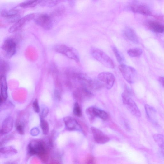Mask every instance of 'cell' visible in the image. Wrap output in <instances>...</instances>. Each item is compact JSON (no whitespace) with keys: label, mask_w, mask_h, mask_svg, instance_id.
<instances>
[{"label":"cell","mask_w":164,"mask_h":164,"mask_svg":"<svg viewBox=\"0 0 164 164\" xmlns=\"http://www.w3.org/2000/svg\"><path fill=\"white\" fill-rule=\"evenodd\" d=\"M159 81L164 87V77H160L159 78Z\"/></svg>","instance_id":"836d02e7"},{"label":"cell","mask_w":164,"mask_h":164,"mask_svg":"<svg viewBox=\"0 0 164 164\" xmlns=\"http://www.w3.org/2000/svg\"><path fill=\"white\" fill-rule=\"evenodd\" d=\"M37 128H34L31 131V133L33 135H36L39 134V130Z\"/></svg>","instance_id":"d6a6232c"},{"label":"cell","mask_w":164,"mask_h":164,"mask_svg":"<svg viewBox=\"0 0 164 164\" xmlns=\"http://www.w3.org/2000/svg\"><path fill=\"white\" fill-rule=\"evenodd\" d=\"M91 130L94 139L97 143L103 144L109 140V138L100 129L92 127L91 128Z\"/></svg>","instance_id":"7c38bea8"},{"label":"cell","mask_w":164,"mask_h":164,"mask_svg":"<svg viewBox=\"0 0 164 164\" xmlns=\"http://www.w3.org/2000/svg\"><path fill=\"white\" fill-rule=\"evenodd\" d=\"M49 113V110L47 108L44 109L41 113V119H45L46 118Z\"/></svg>","instance_id":"1f68e13d"},{"label":"cell","mask_w":164,"mask_h":164,"mask_svg":"<svg viewBox=\"0 0 164 164\" xmlns=\"http://www.w3.org/2000/svg\"><path fill=\"white\" fill-rule=\"evenodd\" d=\"M146 112L150 121L153 124H157V113L155 109L150 105L146 104L145 106Z\"/></svg>","instance_id":"ac0fdd59"},{"label":"cell","mask_w":164,"mask_h":164,"mask_svg":"<svg viewBox=\"0 0 164 164\" xmlns=\"http://www.w3.org/2000/svg\"><path fill=\"white\" fill-rule=\"evenodd\" d=\"M63 121L65 126L69 130H73L78 128H81L77 121L72 117H65L63 119Z\"/></svg>","instance_id":"2e32d148"},{"label":"cell","mask_w":164,"mask_h":164,"mask_svg":"<svg viewBox=\"0 0 164 164\" xmlns=\"http://www.w3.org/2000/svg\"><path fill=\"white\" fill-rule=\"evenodd\" d=\"M123 35L125 38L135 43H138L139 40L136 32L132 28L126 27L123 31Z\"/></svg>","instance_id":"5bb4252c"},{"label":"cell","mask_w":164,"mask_h":164,"mask_svg":"<svg viewBox=\"0 0 164 164\" xmlns=\"http://www.w3.org/2000/svg\"><path fill=\"white\" fill-rule=\"evenodd\" d=\"M59 1H40V5L46 7H52L55 6L59 3Z\"/></svg>","instance_id":"4316f807"},{"label":"cell","mask_w":164,"mask_h":164,"mask_svg":"<svg viewBox=\"0 0 164 164\" xmlns=\"http://www.w3.org/2000/svg\"><path fill=\"white\" fill-rule=\"evenodd\" d=\"M112 49L117 61L120 64H124L125 59L123 54L115 47H112Z\"/></svg>","instance_id":"cb8c5ba5"},{"label":"cell","mask_w":164,"mask_h":164,"mask_svg":"<svg viewBox=\"0 0 164 164\" xmlns=\"http://www.w3.org/2000/svg\"><path fill=\"white\" fill-rule=\"evenodd\" d=\"M53 49L55 52L71 59L76 62H80V57L77 51L72 47L63 44H58L54 45Z\"/></svg>","instance_id":"7a4b0ae2"},{"label":"cell","mask_w":164,"mask_h":164,"mask_svg":"<svg viewBox=\"0 0 164 164\" xmlns=\"http://www.w3.org/2000/svg\"><path fill=\"white\" fill-rule=\"evenodd\" d=\"M73 113L77 117H80L82 115V112L80 107L77 102H75L74 105Z\"/></svg>","instance_id":"83f0119b"},{"label":"cell","mask_w":164,"mask_h":164,"mask_svg":"<svg viewBox=\"0 0 164 164\" xmlns=\"http://www.w3.org/2000/svg\"><path fill=\"white\" fill-rule=\"evenodd\" d=\"M73 96L76 100L83 101L91 98L92 94L87 87H83L76 90L74 92Z\"/></svg>","instance_id":"8fae6325"},{"label":"cell","mask_w":164,"mask_h":164,"mask_svg":"<svg viewBox=\"0 0 164 164\" xmlns=\"http://www.w3.org/2000/svg\"><path fill=\"white\" fill-rule=\"evenodd\" d=\"M55 94L56 96L58 98V99H59V100L60 99V98H61L59 92H58V91H55Z\"/></svg>","instance_id":"e575fe53"},{"label":"cell","mask_w":164,"mask_h":164,"mask_svg":"<svg viewBox=\"0 0 164 164\" xmlns=\"http://www.w3.org/2000/svg\"><path fill=\"white\" fill-rule=\"evenodd\" d=\"M28 152L32 155L38 156L43 161L48 159V151L45 142L36 141L32 142L28 146Z\"/></svg>","instance_id":"6da1fadb"},{"label":"cell","mask_w":164,"mask_h":164,"mask_svg":"<svg viewBox=\"0 0 164 164\" xmlns=\"http://www.w3.org/2000/svg\"><path fill=\"white\" fill-rule=\"evenodd\" d=\"M10 69L9 64L8 62L3 59L0 60V72L1 75L5 76L6 74Z\"/></svg>","instance_id":"7402d4cb"},{"label":"cell","mask_w":164,"mask_h":164,"mask_svg":"<svg viewBox=\"0 0 164 164\" xmlns=\"http://www.w3.org/2000/svg\"><path fill=\"white\" fill-rule=\"evenodd\" d=\"M87 86L90 89L94 91L99 90L104 87V85L98 79L89 80Z\"/></svg>","instance_id":"ffe728a7"},{"label":"cell","mask_w":164,"mask_h":164,"mask_svg":"<svg viewBox=\"0 0 164 164\" xmlns=\"http://www.w3.org/2000/svg\"><path fill=\"white\" fill-rule=\"evenodd\" d=\"M91 52L93 57L105 66L111 69L115 68L114 63L112 60L103 51L96 48H92Z\"/></svg>","instance_id":"3957f363"},{"label":"cell","mask_w":164,"mask_h":164,"mask_svg":"<svg viewBox=\"0 0 164 164\" xmlns=\"http://www.w3.org/2000/svg\"><path fill=\"white\" fill-rule=\"evenodd\" d=\"M35 16V14L32 13L21 17L9 28L8 31L10 33H14L18 31L22 28L29 22L34 19Z\"/></svg>","instance_id":"9c48e42d"},{"label":"cell","mask_w":164,"mask_h":164,"mask_svg":"<svg viewBox=\"0 0 164 164\" xmlns=\"http://www.w3.org/2000/svg\"><path fill=\"white\" fill-rule=\"evenodd\" d=\"M143 52V50L140 48H134L128 50L127 53L131 57H138L141 55Z\"/></svg>","instance_id":"d4e9b609"},{"label":"cell","mask_w":164,"mask_h":164,"mask_svg":"<svg viewBox=\"0 0 164 164\" xmlns=\"http://www.w3.org/2000/svg\"><path fill=\"white\" fill-rule=\"evenodd\" d=\"M34 20L37 25L45 30H49L53 26L54 21L51 15L41 13L35 16Z\"/></svg>","instance_id":"8992f818"},{"label":"cell","mask_w":164,"mask_h":164,"mask_svg":"<svg viewBox=\"0 0 164 164\" xmlns=\"http://www.w3.org/2000/svg\"><path fill=\"white\" fill-rule=\"evenodd\" d=\"M86 113L91 121L96 117H99L105 121L108 117V114L105 111L94 107H89L87 109Z\"/></svg>","instance_id":"30bf717a"},{"label":"cell","mask_w":164,"mask_h":164,"mask_svg":"<svg viewBox=\"0 0 164 164\" xmlns=\"http://www.w3.org/2000/svg\"><path fill=\"white\" fill-rule=\"evenodd\" d=\"M150 29L153 31L158 33L164 32V26L154 21H151L148 24Z\"/></svg>","instance_id":"44dd1931"},{"label":"cell","mask_w":164,"mask_h":164,"mask_svg":"<svg viewBox=\"0 0 164 164\" xmlns=\"http://www.w3.org/2000/svg\"><path fill=\"white\" fill-rule=\"evenodd\" d=\"M40 126L43 134L47 135L49 132V126L48 122L44 119H41Z\"/></svg>","instance_id":"484cf974"},{"label":"cell","mask_w":164,"mask_h":164,"mask_svg":"<svg viewBox=\"0 0 164 164\" xmlns=\"http://www.w3.org/2000/svg\"><path fill=\"white\" fill-rule=\"evenodd\" d=\"M17 132L21 134H23L24 132V126L23 124H19L16 126Z\"/></svg>","instance_id":"4dcf8cb0"},{"label":"cell","mask_w":164,"mask_h":164,"mask_svg":"<svg viewBox=\"0 0 164 164\" xmlns=\"http://www.w3.org/2000/svg\"><path fill=\"white\" fill-rule=\"evenodd\" d=\"M122 98L124 105L130 112L136 117H140L141 113L138 106L128 93H123Z\"/></svg>","instance_id":"52a82bcc"},{"label":"cell","mask_w":164,"mask_h":164,"mask_svg":"<svg viewBox=\"0 0 164 164\" xmlns=\"http://www.w3.org/2000/svg\"><path fill=\"white\" fill-rule=\"evenodd\" d=\"M119 68L123 77L128 83L133 84L135 82L137 73L134 68L123 64H120Z\"/></svg>","instance_id":"5b68a950"},{"label":"cell","mask_w":164,"mask_h":164,"mask_svg":"<svg viewBox=\"0 0 164 164\" xmlns=\"http://www.w3.org/2000/svg\"><path fill=\"white\" fill-rule=\"evenodd\" d=\"M40 2V1H26L21 3L19 6L23 8L34 7L39 4Z\"/></svg>","instance_id":"603a6c76"},{"label":"cell","mask_w":164,"mask_h":164,"mask_svg":"<svg viewBox=\"0 0 164 164\" xmlns=\"http://www.w3.org/2000/svg\"><path fill=\"white\" fill-rule=\"evenodd\" d=\"M96 162L94 158L91 156L87 157L85 162L86 164H96Z\"/></svg>","instance_id":"f546056e"},{"label":"cell","mask_w":164,"mask_h":164,"mask_svg":"<svg viewBox=\"0 0 164 164\" xmlns=\"http://www.w3.org/2000/svg\"><path fill=\"white\" fill-rule=\"evenodd\" d=\"M131 10L136 13L146 16H151L152 13L149 8L146 5L143 4H135L131 7Z\"/></svg>","instance_id":"4fadbf2b"},{"label":"cell","mask_w":164,"mask_h":164,"mask_svg":"<svg viewBox=\"0 0 164 164\" xmlns=\"http://www.w3.org/2000/svg\"></svg>","instance_id":"d590c367"},{"label":"cell","mask_w":164,"mask_h":164,"mask_svg":"<svg viewBox=\"0 0 164 164\" xmlns=\"http://www.w3.org/2000/svg\"><path fill=\"white\" fill-rule=\"evenodd\" d=\"M34 110L36 113H39L40 112V108L38 103V101L37 99H36L34 101L32 104Z\"/></svg>","instance_id":"f1b7e54d"},{"label":"cell","mask_w":164,"mask_h":164,"mask_svg":"<svg viewBox=\"0 0 164 164\" xmlns=\"http://www.w3.org/2000/svg\"><path fill=\"white\" fill-rule=\"evenodd\" d=\"M13 119L12 117H8L6 119L2 124L1 135H4L10 132L13 128Z\"/></svg>","instance_id":"e0dca14e"},{"label":"cell","mask_w":164,"mask_h":164,"mask_svg":"<svg viewBox=\"0 0 164 164\" xmlns=\"http://www.w3.org/2000/svg\"><path fill=\"white\" fill-rule=\"evenodd\" d=\"M7 97V85L5 76H1V104L4 102Z\"/></svg>","instance_id":"9a60e30c"},{"label":"cell","mask_w":164,"mask_h":164,"mask_svg":"<svg viewBox=\"0 0 164 164\" xmlns=\"http://www.w3.org/2000/svg\"><path fill=\"white\" fill-rule=\"evenodd\" d=\"M19 10L18 9H3L1 11V15L2 17L7 19L13 18L19 14Z\"/></svg>","instance_id":"d6986e66"},{"label":"cell","mask_w":164,"mask_h":164,"mask_svg":"<svg viewBox=\"0 0 164 164\" xmlns=\"http://www.w3.org/2000/svg\"><path fill=\"white\" fill-rule=\"evenodd\" d=\"M17 47V42L14 38H8L6 39L1 47L4 57L9 59L13 57L16 52Z\"/></svg>","instance_id":"277c9868"},{"label":"cell","mask_w":164,"mask_h":164,"mask_svg":"<svg viewBox=\"0 0 164 164\" xmlns=\"http://www.w3.org/2000/svg\"><path fill=\"white\" fill-rule=\"evenodd\" d=\"M97 78L108 90L112 88L115 80V76L113 73L106 72L100 73L98 75Z\"/></svg>","instance_id":"ba28073f"}]
</instances>
